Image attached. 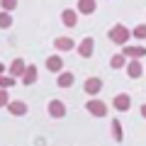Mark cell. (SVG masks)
Masks as SVG:
<instances>
[{"instance_id":"cell-1","label":"cell","mask_w":146,"mask_h":146,"mask_svg":"<svg viewBox=\"0 0 146 146\" xmlns=\"http://www.w3.org/2000/svg\"><path fill=\"white\" fill-rule=\"evenodd\" d=\"M129 36H131V29L124 25H115V27H110V32H107V39L112 44H119V46H127Z\"/></svg>"},{"instance_id":"cell-2","label":"cell","mask_w":146,"mask_h":146,"mask_svg":"<svg viewBox=\"0 0 146 146\" xmlns=\"http://www.w3.org/2000/svg\"><path fill=\"white\" fill-rule=\"evenodd\" d=\"M85 110H88L93 117H107V105H105L102 100H98V98H90L88 102H85Z\"/></svg>"},{"instance_id":"cell-3","label":"cell","mask_w":146,"mask_h":146,"mask_svg":"<svg viewBox=\"0 0 146 146\" xmlns=\"http://www.w3.org/2000/svg\"><path fill=\"white\" fill-rule=\"evenodd\" d=\"M76 51H78V56L90 58V56H93V51H95V39H93V36H85V39H80L78 46H76Z\"/></svg>"},{"instance_id":"cell-4","label":"cell","mask_w":146,"mask_h":146,"mask_svg":"<svg viewBox=\"0 0 146 146\" xmlns=\"http://www.w3.org/2000/svg\"><path fill=\"white\" fill-rule=\"evenodd\" d=\"M46 112H49V117H54V119H63V117H66V105H63L61 100H49Z\"/></svg>"},{"instance_id":"cell-5","label":"cell","mask_w":146,"mask_h":146,"mask_svg":"<svg viewBox=\"0 0 146 146\" xmlns=\"http://www.w3.org/2000/svg\"><path fill=\"white\" fill-rule=\"evenodd\" d=\"M124 68H127V76H129L131 80L141 78V76H144V71H146V68H144V66H141V63H139V58H129Z\"/></svg>"},{"instance_id":"cell-6","label":"cell","mask_w":146,"mask_h":146,"mask_svg":"<svg viewBox=\"0 0 146 146\" xmlns=\"http://www.w3.org/2000/svg\"><path fill=\"white\" fill-rule=\"evenodd\" d=\"M27 102H22V100H10L7 102V112H10L12 117H25L27 115Z\"/></svg>"},{"instance_id":"cell-7","label":"cell","mask_w":146,"mask_h":146,"mask_svg":"<svg viewBox=\"0 0 146 146\" xmlns=\"http://www.w3.org/2000/svg\"><path fill=\"white\" fill-rule=\"evenodd\" d=\"M83 90L90 95V98H95V95L102 90V78H98V76H95V78H88V80L83 83Z\"/></svg>"},{"instance_id":"cell-8","label":"cell","mask_w":146,"mask_h":146,"mask_svg":"<svg viewBox=\"0 0 146 146\" xmlns=\"http://www.w3.org/2000/svg\"><path fill=\"white\" fill-rule=\"evenodd\" d=\"M112 107L117 110V112H127V110L131 107V98L127 93H119V95H115V100H112Z\"/></svg>"},{"instance_id":"cell-9","label":"cell","mask_w":146,"mask_h":146,"mask_svg":"<svg viewBox=\"0 0 146 146\" xmlns=\"http://www.w3.org/2000/svg\"><path fill=\"white\" fill-rule=\"evenodd\" d=\"M61 22H63V27H68V29H73V27L78 25V12L73 10V7H66V10L61 12Z\"/></svg>"},{"instance_id":"cell-10","label":"cell","mask_w":146,"mask_h":146,"mask_svg":"<svg viewBox=\"0 0 146 146\" xmlns=\"http://www.w3.org/2000/svg\"><path fill=\"white\" fill-rule=\"evenodd\" d=\"M76 46H78V44L73 42L71 36H56V39H54V49H58V51H73Z\"/></svg>"},{"instance_id":"cell-11","label":"cell","mask_w":146,"mask_h":146,"mask_svg":"<svg viewBox=\"0 0 146 146\" xmlns=\"http://www.w3.org/2000/svg\"><path fill=\"white\" fill-rule=\"evenodd\" d=\"M25 68H27L25 58H12V63L7 66V73H10L12 78H22V73H25Z\"/></svg>"},{"instance_id":"cell-12","label":"cell","mask_w":146,"mask_h":146,"mask_svg":"<svg viewBox=\"0 0 146 146\" xmlns=\"http://www.w3.org/2000/svg\"><path fill=\"white\" fill-rule=\"evenodd\" d=\"M22 83L25 85H34L36 80H39V71H36V66H27L25 68V73H22Z\"/></svg>"},{"instance_id":"cell-13","label":"cell","mask_w":146,"mask_h":146,"mask_svg":"<svg viewBox=\"0 0 146 146\" xmlns=\"http://www.w3.org/2000/svg\"><path fill=\"white\" fill-rule=\"evenodd\" d=\"M76 10H78L80 15H93V12L98 10V0H78Z\"/></svg>"},{"instance_id":"cell-14","label":"cell","mask_w":146,"mask_h":146,"mask_svg":"<svg viewBox=\"0 0 146 146\" xmlns=\"http://www.w3.org/2000/svg\"><path fill=\"white\" fill-rule=\"evenodd\" d=\"M76 83V76H73V71H61L56 78V85L58 88H71V85Z\"/></svg>"},{"instance_id":"cell-15","label":"cell","mask_w":146,"mask_h":146,"mask_svg":"<svg viewBox=\"0 0 146 146\" xmlns=\"http://www.w3.org/2000/svg\"><path fill=\"white\" fill-rule=\"evenodd\" d=\"M46 68H49L51 73H61V71H63V58L58 56V54H51V56L46 58Z\"/></svg>"},{"instance_id":"cell-16","label":"cell","mask_w":146,"mask_h":146,"mask_svg":"<svg viewBox=\"0 0 146 146\" xmlns=\"http://www.w3.org/2000/svg\"><path fill=\"white\" fill-rule=\"evenodd\" d=\"M122 54H124L127 58H141V56H146V49L141 46V44H136V46H124Z\"/></svg>"},{"instance_id":"cell-17","label":"cell","mask_w":146,"mask_h":146,"mask_svg":"<svg viewBox=\"0 0 146 146\" xmlns=\"http://www.w3.org/2000/svg\"><path fill=\"white\" fill-rule=\"evenodd\" d=\"M110 127H112V139H115V141L124 139V131H122V122L119 119H112V124H110Z\"/></svg>"},{"instance_id":"cell-18","label":"cell","mask_w":146,"mask_h":146,"mask_svg":"<svg viewBox=\"0 0 146 146\" xmlns=\"http://www.w3.org/2000/svg\"><path fill=\"white\" fill-rule=\"evenodd\" d=\"M127 61H129V58H127L124 54H115V56L110 58V66H112V68H124Z\"/></svg>"},{"instance_id":"cell-19","label":"cell","mask_w":146,"mask_h":146,"mask_svg":"<svg viewBox=\"0 0 146 146\" xmlns=\"http://www.w3.org/2000/svg\"><path fill=\"white\" fill-rule=\"evenodd\" d=\"M7 27H12V15L10 12H0V29H7Z\"/></svg>"},{"instance_id":"cell-20","label":"cell","mask_w":146,"mask_h":146,"mask_svg":"<svg viewBox=\"0 0 146 146\" xmlns=\"http://www.w3.org/2000/svg\"><path fill=\"white\" fill-rule=\"evenodd\" d=\"M131 36H136V39H146V25H136L134 29H131Z\"/></svg>"},{"instance_id":"cell-21","label":"cell","mask_w":146,"mask_h":146,"mask_svg":"<svg viewBox=\"0 0 146 146\" xmlns=\"http://www.w3.org/2000/svg\"><path fill=\"white\" fill-rule=\"evenodd\" d=\"M15 83L17 78H12V76H0V88H12Z\"/></svg>"},{"instance_id":"cell-22","label":"cell","mask_w":146,"mask_h":146,"mask_svg":"<svg viewBox=\"0 0 146 146\" xmlns=\"http://www.w3.org/2000/svg\"><path fill=\"white\" fill-rule=\"evenodd\" d=\"M0 5H3V10H5V12H12L17 7V0H0Z\"/></svg>"},{"instance_id":"cell-23","label":"cell","mask_w":146,"mask_h":146,"mask_svg":"<svg viewBox=\"0 0 146 146\" xmlns=\"http://www.w3.org/2000/svg\"><path fill=\"white\" fill-rule=\"evenodd\" d=\"M10 102V95H7V88H0V107H7Z\"/></svg>"},{"instance_id":"cell-24","label":"cell","mask_w":146,"mask_h":146,"mask_svg":"<svg viewBox=\"0 0 146 146\" xmlns=\"http://www.w3.org/2000/svg\"><path fill=\"white\" fill-rule=\"evenodd\" d=\"M5 71H7V66H5V63H0V76H5Z\"/></svg>"},{"instance_id":"cell-25","label":"cell","mask_w":146,"mask_h":146,"mask_svg":"<svg viewBox=\"0 0 146 146\" xmlns=\"http://www.w3.org/2000/svg\"><path fill=\"white\" fill-rule=\"evenodd\" d=\"M141 117L146 119V105H141Z\"/></svg>"}]
</instances>
